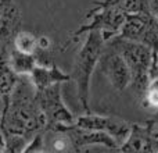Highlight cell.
<instances>
[{
	"mask_svg": "<svg viewBox=\"0 0 158 153\" xmlns=\"http://www.w3.org/2000/svg\"><path fill=\"white\" fill-rule=\"evenodd\" d=\"M36 86L29 75H19L10 104L2 120L0 134L18 137L28 143L47 128V120L36 99Z\"/></svg>",
	"mask_w": 158,
	"mask_h": 153,
	"instance_id": "1",
	"label": "cell"
},
{
	"mask_svg": "<svg viewBox=\"0 0 158 153\" xmlns=\"http://www.w3.org/2000/svg\"><path fill=\"white\" fill-rule=\"evenodd\" d=\"M106 43L107 42L101 32L97 31L87 32L74 59L71 76L77 85V95L85 113L90 111V82L93 72L98 68V63L106 49Z\"/></svg>",
	"mask_w": 158,
	"mask_h": 153,
	"instance_id": "2",
	"label": "cell"
},
{
	"mask_svg": "<svg viewBox=\"0 0 158 153\" xmlns=\"http://www.w3.org/2000/svg\"><path fill=\"white\" fill-rule=\"evenodd\" d=\"M107 43L119 50L121 55L123 56L132 74L131 88L136 95L137 102H140L151 81V71H153V67L157 64L158 59L147 45L140 43V42L115 36L110 39Z\"/></svg>",
	"mask_w": 158,
	"mask_h": 153,
	"instance_id": "3",
	"label": "cell"
},
{
	"mask_svg": "<svg viewBox=\"0 0 158 153\" xmlns=\"http://www.w3.org/2000/svg\"><path fill=\"white\" fill-rule=\"evenodd\" d=\"M85 20L86 22L82 24L78 29H75L68 36V39L64 42L61 52L68 49L78 39H81L83 35H86L87 32H92V31L101 32L106 42H108L110 39L115 38L121 33L122 25L126 20V14L114 6H103L94 3V7L86 14Z\"/></svg>",
	"mask_w": 158,
	"mask_h": 153,
	"instance_id": "4",
	"label": "cell"
},
{
	"mask_svg": "<svg viewBox=\"0 0 158 153\" xmlns=\"http://www.w3.org/2000/svg\"><path fill=\"white\" fill-rule=\"evenodd\" d=\"M118 36L147 45L158 59V18L151 11L126 15Z\"/></svg>",
	"mask_w": 158,
	"mask_h": 153,
	"instance_id": "5",
	"label": "cell"
},
{
	"mask_svg": "<svg viewBox=\"0 0 158 153\" xmlns=\"http://www.w3.org/2000/svg\"><path fill=\"white\" fill-rule=\"evenodd\" d=\"M36 99L47 120V127L75 123L77 117L67 107L63 99V84H54L52 86L38 89Z\"/></svg>",
	"mask_w": 158,
	"mask_h": 153,
	"instance_id": "6",
	"label": "cell"
},
{
	"mask_svg": "<svg viewBox=\"0 0 158 153\" xmlns=\"http://www.w3.org/2000/svg\"><path fill=\"white\" fill-rule=\"evenodd\" d=\"M98 71L117 92H123L132 85V74L119 50L106 43V49L98 63Z\"/></svg>",
	"mask_w": 158,
	"mask_h": 153,
	"instance_id": "7",
	"label": "cell"
},
{
	"mask_svg": "<svg viewBox=\"0 0 158 153\" xmlns=\"http://www.w3.org/2000/svg\"><path fill=\"white\" fill-rule=\"evenodd\" d=\"M121 152H158V120L132 123L131 134L121 145Z\"/></svg>",
	"mask_w": 158,
	"mask_h": 153,
	"instance_id": "8",
	"label": "cell"
},
{
	"mask_svg": "<svg viewBox=\"0 0 158 153\" xmlns=\"http://www.w3.org/2000/svg\"><path fill=\"white\" fill-rule=\"evenodd\" d=\"M75 124L78 127H81V128L107 132V134H110L119 143V148L126 141V138L129 137L131 128H132V124L122 120V118L112 117V116L94 114V113H90V111L77 117Z\"/></svg>",
	"mask_w": 158,
	"mask_h": 153,
	"instance_id": "9",
	"label": "cell"
},
{
	"mask_svg": "<svg viewBox=\"0 0 158 153\" xmlns=\"http://www.w3.org/2000/svg\"><path fill=\"white\" fill-rule=\"evenodd\" d=\"M22 13L15 0H0V52L2 56L13 47L15 35L22 29Z\"/></svg>",
	"mask_w": 158,
	"mask_h": 153,
	"instance_id": "10",
	"label": "cell"
},
{
	"mask_svg": "<svg viewBox=\"0 0 158 153\" xmlns=\"http://www.w3.org/2000/svg\"><path fill=\"white\" fill-rule=\"evenodd\" d=\"M58 127L67 131L72 143H74L75 152H81L90 146H106L112 151H119V143L114 139L110 134L104 131H94V129H86L78 127L75 123L72 124H57Z\"/></svg>",
	"mask_w": 158,
	"mask_h": 153,
	"instance_id": "11",
	"label": "cell"
},
{
	"mask_svg": "<svg viewBox=\"0 0 158 153\" xmlns=\"http://www.w3.org/2000/svg\"><path fill=\"white\" fill-rule=\"evenodd\" d=\"M36 89L52 86L54 84H64L72 79L71 72L67 74L57 64H36L33 71L29 74Z\"/></svg>",
	"mask_w": 158,
	"mask_h": 153,
	"instance_id": "12",
	"label": "cell"
},
{
	"mask_svg": "<svg viewBox=\"0 0 158 153\" xmlns=\"http://www.w3.org/2000/svg\"><path fill=\"white\" fill-rule=\"evenodd\" d=\"M2 61H6L11 67V70L18 75H29L33 71L35 66L38 64L36 55L22 53L17 50L14 46L8 50L7 55L2 56Z\"/></svg>",
	"mask_w": 158,
	"mask_h": 153,
	"instance_id": "13",
	"label": "cell"
},
{
	"mask_svg": "<svg viewBox=\"0 0 158 153\" xmlns=\"http://www.w3.org/2000/svg\"><path fill=\"white\" fill-rule=\"evenodd\" d=\"M18 78L19 75L17 72H14L6 61H2V99H0L2 100L0 102L2 111H0V117H3L7 111L11 95H13L14 88L18 82Z\"/></svg>",
	"mask_w": 158,
	"mask_h": 153,
	"instance_id": "14",
	"label": "cell"
},
{
	"mask_svg": "<svg viewBox=\"0 0 158 153\" xmlns=\"http://www.w3.org/2000/svg\"><path fill=\"white\" fill-rule=\"evenodd\" d=\"M96 3L103 6H114V7L119 8L121 11H123L126 15L150 11L148 0H97Z\"/></svg>",
	"mask_w": 158,
	"mask_h": 153,
	"instance_id": "15",
	"label": "cell"
},
{
	"mask_svg": "<svg viewBox=\"0 0 158 153\" xmlns=\"http://www.w3.org/2000/svg\"><path fill=\"white\" fill-rule=\"evenodd\" d=\"M13 46L22 53L36 55V52H38V36L33 32L21 29L14 38Z\"/></svg>",
	"mask_w": 158,
	"mask_h": 153,
	"instance_id": "16",
	"label": "cell"
},
{
	"mask_svg": "<svg viewBox=\"0 0 158 153\" xmlns=\"http://www.w3.org/2000/svg\"><path fill=\"white\" fill-rule=\"evenodd\" d=\"M142 107L150 110L153 113L158 111V76L151 78L150 84H148L147 89H146L143 98L139 102Z\"/></svg>",
	"mask_w": 158,
	"mask_h": 153,
	"instance_id": "17",
	"label": "cell"
},
{
	"mask_svg": "<svg viewBox=\"0 0 158 153\" xmlns=\"http://www.w3.org/2000/svg\"><path fill=\"white\" fill-rule=\"evenodd\" d=\"M150 3V11L158 18V0H148Z\"/></svg>",
	"mask_w": 158,
	"mask_h": 153,
	"instance_id": "18",
	"label": "cell"
},
{
	"mask_svg": "<svg viewBox=\"0 0 158 153\" xmlns=\"http://www.w3.org/2000/svg\"><path fill=\"white\" fill-rule=\"evenodd\" d=\"M154 76H158V61L156 66L153 67V71H151V78H154Z\"/></svg>",
	"mask_w": 158,
	"mask_h": 153,
	"instance_id": "19",
	"label": "cell"
},
{
	"mask_svg": "<svg viewBox=\"0 0 158 153\" xmlns=\"http://www.w3.org/2000/svg\"><path fill=\"white\" fill-rule=\"evenodd\" d=\"M154 114H158V111H157V113H154Z\"/></svg>",
	"mask_w": 158,
	"mask_h": 153,
	"instance_id": "20",
	"label": "cell"
}]
</instances>
